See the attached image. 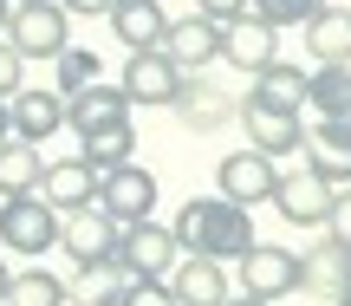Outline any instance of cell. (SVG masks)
<instances>
[{
    "label": "cell",
    "instance_id": "52a82bcc",
    "mask_svg": "<svg viewBox=\"0 0 351 306\" xmlns=\"http://www.w3.org/2000/svg\"><path fill=\"white\" fill-rule=\"evenodd\" d=\"M117 261L130 268V281H169V274L182 268V242H176V228L137 222V228H124V248H117Z\"/></svg>",
    "mask_w": 351,
    "mask_h": 306
},
{
    "label": "cell",
    "instance_id": "d590c367",
    "mask_svg": "<svg viewBox=\"0 0 351 306\" xmlns=\"http://www.w3.org/2000/svg\"><path fill=\"white\" fill-rule=\"evenodd\" d=\"M13 137V98H0V143Z\"/></svg>",
    "mask_w": 351,
    "mask_h": 306
},
{
    "label": "cell",
    "instance_id": "603a6c76",
    "mask_svg": "<svg viewBox=\"0 0 351 306\" xmlns=\"http://www.w3.org/2000/svg\"><path fill=\"white\" fill-rule=\"evenodd\" d=\"M39 183H46V156H39V143L7 137V143H0V196H39Z\"/></svg>",
    "mask_w": 351,
    "mask_h": 306
},
{
    "label": "cell",
    "instance_id": "484cf974",
    "mask_svg": "<svg viewBox=\"0 0 351 306\" xmlns=\"http://www.w3.org/2000/svg\"><path fill=\"white\" fill-rule=\"evenodd\" d=\"M306 52H313V65H351V13L326 7L306 26Z\"/></svg>",
    "mask_w": 351,
    "mask_h": 306
},
{
    "label": "cell",
    "instance_id": "cb8c5ba5",
    "mask_svg": "<svg viewBox=\"0 0 351 306\" xmlns=\"http://www.w3.org/2000/svg\"><path fill=\"white\" fill-rule=\"evenodd\" d=\"M306 287L326 294V300H345V294H351V248H339V242L326 235V242L306 255Z\"/></svg>",
    "mask_w": 351,
    "mask_h": 306
},
{
    "label": "cell",
    "instance_id": "4dcf8cb0",
    "mask_svg": "<svg viewBox=\"0 0 351 306\" xmlns=\"http://www.w3.org/2000/svg\"><path fill=\"white\" fill-rule=\"evenodd\" d=\"M20 72H26V52L13 46V39H0V98H13V91H26V85H20Z\"/></svg>",
    "mask_w": 351,
    "mask_h": 306
},
{
    "label": "cell",
    "instance_id": "e0dca14e",
    "mask_svg": "<svg viewBox=\"0 0 351 306\" xmlns=\"http://www.w3.org/2000/svg\"><path fill=\"white\" fill-rule=\"evenodd\" d=\"M111 33H117V46H130V52H163V39H169L163 0H124V7L111 13Z\"/></svg>",
    "mask_w": 351,
    "mask_h": 306
},
{
    "label": "cell",
    "instance_id": "44dd1931",
    "mask_svg": "<svg viewBox=\"0 0 351 306\" xmlns=\"http://www.w3.org/2000/svg\"><path fill=\"white\" fill-rule=\"evenodd\" d=\"M124 294H130L124 261H91L72 274V306H124Z\"/></svg>",
    "mask_w": 351,
    "mask_h": 306
},
{
    "label": "cell",
    "instance_id": "30bf717a",
    "mask_svg": "<svg viewBox=\"0 0 351 306\" xmlns=\"http://www.w3.org/2000/svg\"><path fill=\"white\" fill-rule=\"evenodd\" d=\"M98 209H104L111 222H124V228L150 222V209H156V176H150V169H137V163L111 169V176H104V189H98Z\"/></svg>",
    "mask_w": 351,
    "mask_h": 306
},
{
    "label": "cell",
    "instance_id": "ac0fdd59",
    "mask_svg": "<svg viewBox=\"0 0 351 306\" xmlns=\"http://www.w3.org/2000/svg\"><path fill=\"white\" fill-rule=\"evenodd\" d=\"M221 59L261 78L267 65H280V26L254 20V13H247V20H234V26H228V52H221Z\"/></svg>",
    "mask_w": 351,
    "mask_h": 306
},
{
    "label": "cell",
    "instance_id": "4316f807",
    "mask_svg": "<svg viewBox=\"0 0 351 306\" xmlns=\"http://www.w3.org/2000/svg\"><path fill=\"white\" fill-rule=\"evenodd\" d=\"M85 143V163L98 169V176H111V169H124L130 163V150H137V124H104V130H91V137H78Z\"/></svg>",
    "mask_w": 351,
    "mask_h": 306
},
{
    "label": "cell",
    "instance_id": "7a4b0ae2",
    "mask_svg": "<svg viewBox=\"0 0 351 306\" xmlns=\"http://www.w3.org/2000/svg\"><path fill=\"white\" fill-rule=\"evenodd\" d=\"M65 242V215L46 196H7L0 202V248L7 255H52Z\"/></svg>",
    "mask_w": 351,
    "mask_h": 306
},
{
    "label": "cell",
    "instance_id": "5bb4252c",
    "mask_svg": "<svg viewBox=\"0 0 351 306\" xmlns=\"http://www.w3.org/2000/svg\"><path fill=\"white\" fill-rule=\"evenodd\" d=\"M130 91L124 85H91V91H78V98H65V124L78 130V137H91V130H104V124H130Z\"/></svg>",
    "mask_w": 351,
    "mask_h": 306
},
{
    "label": "cell",
    "instance_id": "8992f818",
    "mask_svg": "<svg viewBox=\"0 0 351 306\" xmlns=\"http://www.w3.org/2000/svg\"><path fill=\"white\" fill-rule=\"evenodd\" d=\"M280 176H287V169H280V156H267V150H228L221 156V196L228 202H241V209H254V202H274V189H280Z\"/></svg>",
    "mask_w": 351,
    "mask_h": 306
},
{
    "label": "cell",
    "instance_id": "836d02e7",
    "mask_svg": "<svg viewBox=\"0 0 351 306\" xmlns=\"http://www.w3.org/2000/svg\"><path fill=\"white\" fill-rule=\"evenodd\" d=\"M326 235H332V242H339V248H351V189H339V209H332Z\"/></svg>",
    "mask_w": 351,
    "mask_h": 306
},
{
    "label": "cell",
    "instance_id": "f1b7e54d",
    "mask_svg": "<svg viewBox=\"0 0 351 306\" xmlns=\"http://www.w3.org/2000/svg\"><path fill=\"white\" fill-rule=\"evenodd\" d=\"M91 85H104L98 52H91V46H72V52H59V59H52V91L78 98V91H91Z\"/></svg>",
    "mask_w": 351,
    "mask_h": 306
},
{
    "label": "cell",
    "instance_id": "ba28073f",
    "mask_svg": "<svg viewBox=\"0 0 351 306\" xmlns=\"http://www.w3.org/2000/svg\"><path fill=\"white\" fill-rule=\"evenodd\" d=\"M117 85L130 91V104H169V111H176V98H182L189 72L169 59V52H130V59H124V78H117Z\"/></svg>",
    "mask_w": 351,
    "mask_h": 306
},
{
    "label": "cell",
    "instance_id": "60d3db41",
    "mask_svg": "<svg viewBox=\"0 0 351 306\" xmlns=\"http://www.w3.org/2000/svg\"><path fill=\"white\" fill-rule=\"evenodd\" d=\"M13 7H26V0H13Z\"/></svg>",
    "mask_w": 351,
    "mask_h": 306
},
{
    "label": "cell",
    "instance_id": "74e56055",
    "mask_svg": "<svg viewBox=\"0 0 351 306\" xmlns=\"http://www.w3.org/2000/svg\"><path fill=\"white\" fill-rule=\"evenodd\" d=\"M7 26H13V0H0V39H7Z\"/></svg>",
    "mask_w": 351,
    "mask_h": 306
},
{
    "label": "cell",
    "instance_id": "4fadbf2b",
    "mask_svg": "<svg viewBox=\"0 0 351 306\" xmlns=\"http://www.w3.org/2000/svg\"><path fill=\"white\" fill-rule=\"evenodd\" d=\"M98 189L104 176L85 163V156H65V163H46V183H39V196H46L59 215H78V209H98Z\"/></svg>",
    "mask_w": 351,
    "mask_h": 306
},
{
    "label": "cell",
    "instance_id": "d4e9b609",
    "mask_svg": "<svg viewBox=\"0 0 351 306\" xmlns=\"http://www.w3.org/2000/svg\"><path fill=\"white\" fill-rule=\"evenodd\" d=\"M306 91H313V72H300V65H287V59L267 65V72L254 78V98L274 104V111H293V117L306 111Z\"/></svg>",
    "mask_w": 351,
    "mask_h": 306
},
{
    "label": "cell",
    "instance_id": "f35d334b",
    "mask_svg": "<svg viewBox=\"0 0 351 306\" xmlns=\"http://www.w3.org/2000/svg\"><path fill=\"white\" fill-rule=\"evenodd\" d=\"M228 306H267V300H247V294H234V300H228Z\"/></svg>",
    "mask_w": 351,
    "mask_h": 306
},
{
    "label": "cell",
    "instance_id": "5b68a950",
    "mask_svg": "<svg viewBox=\"0 0 351 306\" xmlns=\"http://www.w3.org/2000/svg\"><path fill=\"white\" fill-rule=\"evenodd\" d=\"M274 209H280V222H293V228H326L332 209H339V189H332L319 169H287L280 189H274Z\"/></svg>",
    "mask_w": 351,
    "mask_h": 306
},
{
    "label": "cell",
    "instance_id": "83f0119b",
    "mask_svg": "<svg viewBox=\"0 0 351 306\" xmlns=\"http://www.w3.org/2000/svg\"><path fill=\"white\" fill-rule=\"evenodd\" d=\"M7 306H72V281H59L46 268H26V274H13Z\"/></svg>",
    "mask_w": 351,
    "mask_h": 306
},
{
    "label": "cell",
    "instance_id": "9c48e42d",
    "mask_svg": "<svg viewBox=\"0 0 351 306\" xmlns=\"http://www.w3.org/2000/svg\"><path fill=\"white\" fill-rule=\"evenodd\" d=\"M163 52L176 65H182L189 78L195 72H208L215 59L228 52V26H215L208 13H189V20H169V39H163Z\"/></svg>",
    "mask_w": 351,
    "mask_h": 306
},
{
    "label": "cell",
    "instance_id": "6da1fadb",
    "mask_svg": "<svg viewBox=\"0 0 351 306\" xmlns=\"http://www.w3.org/2000/svg\"><path fill=\"white\" fill-rule=\"evenodd\" d=\"M169 228H176V242H182V255L221 261V268H228V261L241 268V261L261 248V242H254V209L228 202L221 189H215V196H189V202L176 209Z\"/></svg>",
    "mask_w": 351,
    "mask_h": 306
},
{
    "label": "cell",
    "instance_id": "ab89813d",
    "mask_svg": "<svg viewBox=\"0 0 351 306\" xmlns=\"http://www.w3.org/2000/svg\"><path fill=\"white\" fill-rule=\"evenodd\" d=\"M339 306H351V294H345V300H339Z\"/></svg>",
    "mask_w": 351,
    "mask_h": 306
},
{
    "label": "cell",
    "instance_id": "2e32d148",
    "mask_svg": "<svg viewBox=\"0 0 351 306\" xmlns=\"http://www.w3.org/2000/svg\"><path fill=\"white\" fill-rule=\"evenodd\" d=\"M169 287H176L182 306H228V300H234L228 268H221V261H202V255H182V268L169 274Z\"/></svg>",
    "mask_w": 351,
    "mask_h": 306
},
{
    "label": "cell",
    "instance_id": "f546056e",
    "mask_svg": "<svg viewBox=\"0 0 351 306\" xmlns=\"http://www.w3.org/2000/svg\"><path fill=\"white\" fill-rule=\"evenodd\" d=\"M319 13H326V0H254V20H267V26H313Z\"/></svg>",
    "mask_w": 351,
    "mask_h": 306
},
{
    "label": "cell",
    "instance_id": "9a60e30c",
    "mask_svg": "<svg viewBox=\"0 0 351 306\" xmlns=\"http://www.w3.org/2000/svg\"><path fill=\"white\" fill-rule=\"evenodd\" d=\"M52 130H65V91H13V137L20 143H52Z\"/></svg>",
    "mask_w": 351,
    "mask_h": 306
},
{
    "label": "cell",
    "instance_id": "7c38bea8",
    "mask_svg": "<svg viewBox=\"0 0 351 306\" xmlns=\"http://www.w3.org/2000/svg\"><path fill=\"white\" fill-rule=\"evenodd\" d=\"M241 130H247V143H254V150H267V156L306 150V124H300L293 111L261 104V98H241Z\"/></svg>",
    "mask_w": 351,
    "mask_h": 306
},
{
    "label": "cell",
    "instance_id": "8d00e7d4",
    "mask_svg": "<svg viewBox=\"0 0 351 306\" xmlns=\"http://www.w3.org/2000/svg\"><path fill=\"white\" fill-rule=\"evenodd\" d=\"M7 294H13V268L0 261V306H7Z\"/></svg>",
    "mask_w": 351,
    "mask_h": 306
},
{
    "label": "cell",
    "instance_id": "d6a6232c",
    "mask_svg": "<svg viewBox=\"0 0 351 306\" xmlns=\"http://www.w3.org/2000/svg\"><path fill=\"white\" fill-rule=\"evenodd\" d=\"M195 13H208L215 26H234V20L254 13V0H195Z\"/></svg>",
    "mask_w": 351,
    "mask_h": 306
},
{
    "label": "cell",
    "instance_id": "277c9868",
    "mask_svg": "<svg viewBox=\"0 0 351 306\" xmlns=\"http://www.w3.org/2000/svg\"><path fill=\"white\" fill-rule=\"evenodd\" d=\"M306 287V255H293V248H274V242H261L247 261H241V294L247 300H287V294H300Z\"/></svg>",
    "mask_w": 351,
    "mask_h": 306
},
{
    "label": "cell",
    "instance_id": "3957f363",
    "mask_svg": "<svg viewBox=\"0 0 351 306\" xmlns=\"http://www.w3.org/2000/svg\"><path fill=\"white\" fill-rule=\"evenodd\" d=\"M7 39L26 59H59V52H72V13L59 0H26V7H13Z\"/></svg>",
    "mask_w": 351,
    "mask_h": 306
},
{
    "label": "cell",
    "instance_id": "8fae6325",
    "mask_svg": "<svg viewBox=\"0 0 351 306\" xmlns=\"http://www.w3.org/2000/svg\"><path fill=\"white\" fill-rule=\"evenodd\" d=\"M65 255L78 261V268H91V261H117V248H124V222H111L104 209H78V215H65Z\"/></svg>",
    "mask_w": 351,
    "mask_h": 306
},
{
    "label": "cell",
    "instance_id": "d6986e66",
    "mask_svg": "<svg viewBox=\"0 0 351 306\" xmlns=\"http://www.w3.org/2000/svg\"><path fill=\"white\" fill-rule=\"evenodd\" d=\"M176 117H182L189 130H221L228 117H241V104L228 98L221 85H208V78L195 72V78H189V85H182V98H176Z\"/></svg>",
    "mask_w": 351,
    "mask_h": 306
},
{
    "label": "cell",
    "instance_id": "7402d4cb",
    "mask_svg": "<svg viewBox=\"0 0 351 306\" xmlns=\"http://www.w3.org/2000/svg\"><path fill=\"white\" fill-rule=\"evenodd\" d=\"M313 117L351 130V65H313V91H306Z\"/></svg>",
    "mask_w": 351,
    "mask_h": 306
},
{
    "label": "cell",
    "instance_id": "e575fe53",
    "mask_svg": "<svg viewBox=\"0 0 351 306\" xmlns=\"http://www.w3.org/2000/svg\"><path fill=\"white\" fill-rule=\"evenodd\" d=\"M59 7L72 13V20H78V13H85V20H111V13L124 7V0H59Z\"/></svg>",
    "mask_w": 351,
    "mask_h": 306
},
{
    "label": "cell",
    "instance_id": "ffe728a7",
    "mask_svg": "<svg viewBox=\"0 0 351 306\" xmlns=\"http://www.w3.org/2000/svg\"><path fill=\"white\" fill-rule=\"evenodd\" d=\"M306 169H319L332 189H339V183H351V130L319 117V124L306 130Z\"/></svg>",
    "mask_w": 351,
    "mask_h": 306
},
{
    "label": "cell",
    "instance_id": "1f68e13d",
    "mask_svg": "<svg viewBox=\"0 0 351 306\" xmlns=\"http://www.w3.org/2000/svg\"><path fill=\"white\" fill-rule=\"evenodd\" d=\"M124 306H182V300H176V287H169V281H130Z\"/></svg>",
    "mask_w": 351,
    "mask_h": 306
}]
</instances>
